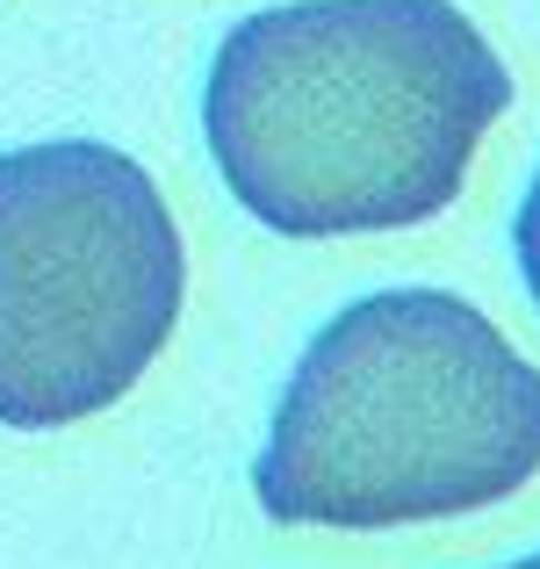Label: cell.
Masks as SVG:
<instances>
[{"label":"cell","instance_id":"obj_1","mask_svg":"<svg viewBox=\"0 0 540 569\" xmlns=\"http://www.w3.org/2000/svg\"><path fill=\"white\" fill-rule=\"evenodd\" d=\"M512 72L454 0H289L217 43L202 130L223 188L281 238L432 223Z\"/></svg>","mask_w":540,"mask_h":569},{"label":"cell","instance_id":"obj_4","mask_svg":"<svg viewBox=\"0 0 540 569\" xmlns=\"http://www.w3.org/2000/svg\"><path fill=\"white\" fill-rule=\"evenodd\" d=\"M512 238H519V274H527V289H533V303H540V173H533L527 202H519Z\"/></svg>","mask_w":540,"mask_h":569},{"label":"cell","instance_id":"obj_3","mask_svg":"<svg viewBox=\"0 0 540 569\" xmlns=\"http://www.w3.org/2000/svg\"><path fill=\"white\" fill-rule=\"evenodd\" d=\"M188 246L130 152L51 138L0 159V426L123 403L180 325Z\"/></svg>","mask_w":540,"mask_h":569},{"label":"cell","instance_id":"obj_5","mask_svg":"<svg viewBox=\"0 0 540 569\" xmlns=\"http://www.w3.org/2000/svg\"><path fill=\"white\" fill-rule=\"evenodd\" d=\"M512 569H540V556H527V562H512Z\"/></svg>","mask_w":540,"mask_h":569},{"label":"cell","instance_id":"obj_2","mask_svg":"<svg viewBox=\"0 0 540 569\" xmlns=\"http://www.w3.org/2000/svg\"><path fill=\"white\" fill-rule=\"evenodd\" d=\"M540 476V368L447 289H374L303 347L252 461L274 527L469 519Z\"/></svg>","mask_w":540,"mask_h":569}]
</instances>
